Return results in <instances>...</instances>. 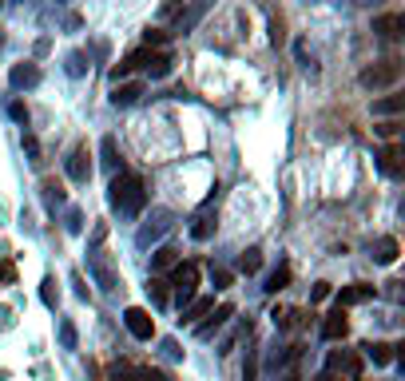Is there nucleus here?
<instances>
[{
  "mask_svg": "<svg viewBox=\"0 0 405 381\" xmlns=\"http://www.w3.org/2000/svg\"><path fill=\"white\" fill-rule=\"evenodd\" d=\"M100 155H103V167H108V171H120V151H115V140H112V135H103Z\"/></svg>",
  "mask_w": 405,
  "mask_h": 381,
  "instance_id": "obj_21",
  "label": "nucleus"
},
{
  "mask_svg": "<svg viewBox=\"0 0 405 381\" xmlns=\"http://www.w3.org/2000/svg\"><path fill=\"white\" fill-rule=\"evenodd\" d=\"M211 278H215V290H227V286L234 282V274H231V271H223V266H215Z\"/></svg>",
  "mask_w": 405,
  "mask_h": 381,
  "instance_id": "obj_33",
  "label": "nucleus"
},
{
  "mask_svg": "<svg viewBox=\"0 0 405 381\" xmlns=\"http://www.w3.org/2000/svg\"><path fill=\"white\" fill-rule=\"evenodd\" d=\"M370 258L382 262V266H389V262L397 258V239H389V234H385V239H377V242H374V254H370Z\"/></svg>",
  "mask_w": 405,
  "mask_h": 381,
  "instance_id": "obj_19",
  "label": "nucleus"
},
{
  "mask_svg": "<svg viewBox=\"0 0 405 381\" xmlns=\"http://www.w3.org/2000/svg\"><path fill=\"white\" fill-rule=\"evenodd\" d=\"M346 334H350V318H346V306H338L334 314H326V322H322V338H326V341H342Z\"/></svg>",
  "mask_w": 405,
  "mask_h": 381,
  "instance_id": "obj_9",
  "label": "nucleus"
},
{
  "mask_svg": "<svg viewBox=\"0 0 405 381\" xmlns=\"http://www.w3.org/2000/svg\"><path fill=\"white\" fill-rule=\"evenodd\" d=\"M231 318H234V306L223 302V306H215V310L207 314V322H195V334H199V338H211V334L219 330V326H227Z\"/></svg>",
  "mask_w": 405,
  "mask_h": 381,
  "instance_id": "obj_8",
  "label": "nucleus"
},
{
  "mask_svg": "<svg viewBox=\"0 0 405 381\" xmlns=\"http://www.w3.org/2000/svg\"><path fill=\"white\" fill-rule=\"evenodd\" d=\"M123 322H127L132 338H139V341H152V338H155V318H152L147 310H143V306H127Z\"/></svg>",
  "mask_w": 405,
  "mask_h": 381,
  "instance_id": "obj_6",
  "label": "nucleus"
},
{
  "mask_svg": "<svg viewBox=\"0 0 405 381\" xmlns=\"http://www.w3.org/2000/svg\"><path fill=\"white\" fill-rule=\"evenodd\" d=\"M362 4H365V0H362Z\"/></svg>",
  "mask_w": 405,
  "mask_h": 381,
  "instance_id": "obj_48",
  "label": "nucleus"
},
{
  "mask_svg": "<svg viewBox=\"0 0 405 381\" xmlns=\"http://www.w3.org/2000/svg\"><path fill=\"white\" fill-rule=\"evenodd\" d=\"M21 143H24V155H28V163H32V167H40V163H44V159H40V140L24 131V140H21Z\"/></svg>",
  "mask_w": 405,
  "mask_h": 381,
  "instance_id": "obj_26",
  "label": "nucleus"
},
{
  "mask_svg": "<svg viewBox=\"0 0 405 381\" xmlns=\"http://www.w3.org/2000/svg\"><path fill=\"white\" fill-rule=\"evenodd\" d=\"M171 219H175V215L163 211V207H159V211H152V219H147V227L135 234V242H139V246H152L155 239H163V234L171 231Z\"/></svg>",
  "mask_w": 405,
  "mask_h": 381,
  "instance_id": "obj_5",
  "label": "nucleus"
},
{
  "mask_svg": "<svg viewBox=\"0 0 405 381\" xmlns=\"http://www.w3.org/2000/svg\"><path fill=\"white\" fill-rule=\"evenodd\" d=\"M155 266H159V271L175 266V246H159V251H155Z\"/></svg>",
  "mask_w": 405,
  "mask_h": 381,
  "instance_id": "obj_31",
  "label": "nucleus"
},
{
  "mask_svg": "<svg viewBox=\"0 0 405 381\" xmlns=\"http://www.w3.org/2000/svg\"><path fill=\"white\" fill-rule=\"evenodd\" d=\"M179 12H183V0H167V4L159 8V16L167 21V16H179Z\"/></svg>",
  "mask_w": 405,
  "mask_h": 381,
  "instance_id": "obj_38",
  "label": "nucleus"
},
{
  "mask_svg": "<svg viewBox=\"0 0 405 381\" xmlns=\"http://www.w3.org/2000/svg\"><path fill=\"white\" fill-rule=\"evenodd\" d=\"M147 294H152V302H155V306H167V302H171V290H167V282H163V278H155V274L147 278Z\"/></svg>",
  "mask_w": 405,
  "mask_h": 381,
  "instance_id": "obj_20",
  "label": "nucleus"
},
{
  "mask_svg": "<svg viewBox=\"0 0 405 381\" xmlns=\"http://www.w3.org/2000/svg\"><path fill=\"white\" fill-rule=\"evenodd\" d=\"M91 155H88V147H84V143H76V147H72V155H68V179L72 183H88L91 179Z\"/></svg>",
  "mask_w": 405,
  "mask_h": 381,
  "instance_id": "obj_7",
  "label": "nucleus"
},
{
  "mask_svg": "<svg viewBox=\"0 0 405 381\" xmlns=\"http://www.w3.org/2000/svg\"><path fill=\"white\" fill-rule=\"evenodd\" d=\"M362 350L374 365H389V361H394V346H389V341H370V346H362Z\"/></svg>",
  "mask_w": 405,
  "mask_h": 381,
  "instance_id": "obj_18",
  "label": "nucleus"
},
{
  "mask_svg": "<svg viewBox=\"0 0 405 381\" xmlns=\"http://www.w3.org/2000/svg\"><path fill=\"white\" fill-rule=\"evenodd\" d=\"M401 108H405L401 96H385V100H377V103H374V115H397Z\"/></svg>",
  "mask_w": 405,
  "mask_h": 381,
  "instance_id": "obj_24",
  "label": "nucleus"
},
{
  "mask_svg": "<svg viewBox=\"0 0 405 381\" xmlns=\"http://www.w3.org/2000/svg\"><path fill=\"white\" fill-rule=\"evenodd\" d=\"M8 80H12V88H16V91L36 88V84H40V68H36V64H16Z\"/></svg>",
  "mask_w": 405,
  "mask_h": 381,
  "instance_id": "obj_13",
  "label": "nucleus"
},
{
  "mask_svg": "<svg viewBox=\"0 0 405 381\" xmlns=\"http://www.w3.org/2000/svg\"><path fill=\"white\" fill-rule=\"evenodd\" d=\"M44 199H48V203H64V183L60 179H44Z\"/></svg>",
  "mask_w": 405,
  "mask_h": 381,
  "instance_id": "obj_27",
  "label": "nucleus"
},
{
  "mask_svg": "<svg viewBox=\"0 0 405 381\" xmlns=\"http://www.w3.org/2000/svg\"><path fill=\"white\" fill-rule=\"evenodd\" d=\"M167 286L175 290V302L187 306V302L195 298V290H199V266H195V262H175L171 282H167Z\"/></svg>",
  "mask_w": 405,
  "mask_h": 381,
  "instance_id": "obj_2",
  "label": "nucleus"
},
{
  "mask_svg": "<svg viewBox=\"0 0 405 381\" xmlns=\"http://www.w3.org/2000/svg\"><path fill=\"white\" fill-rule=\"evenodd\" d=\"M270 40H274V44H283V40H286V32H283V21H270Z\"/></svg>",
  "mask_w": 405,
  "mask_h": 381,
  "instance_id": "obj_41",
  "label": "nucleus"
},
{
  "mask_svg": "<svg viewBox=\"0 0 405 381\" xmlns=\"http://www.w3.org/2000/svg\"><path fill=\"white\" fill-rule=\"evenodd\" d=\"M258 266H263V251H258V246L243 251V258H239V271H243V274H258Z\"/></svg>",
  "mask_w": 405,
  "mask_h": 381,
  "instance_id": "obj_22",
  "label": "nucleus"
},
{
  "mask_svg": "<svg viewBox=\"0 0 405 381\" xmlns=\"http://www.w3.org/2000/svg\"><path fill=\"white\" fill-rule=\"evenodd\" d=\"M163 353H167V358H175V361L183 358V350H179V341H175V338H163Z\"/></svg>",
  "mask_w": 405,
  "mask_h": 381,
  "instance_id": "obj_39",
  "label": "nucleus"
},
{
  "mask_svg": "<svg viewBox=\"0 0 405 381\" xmlns=\"http://www.w3.org/2000/svg\"><path fill=\"white\" fill-rule=\"evenodd\" d=\"M0 40H4V36H0Z\"/></svg>",
  "mask_w": 405,
  "mask_h": 381,
  "instance_id": "obj_47",
  "label": "nucleus"
},
{
  "mask_svg": "<svg viewBox=\"0 0 405 381\" xmlns=\"http://www.w3.org/2000/svg\"><path fill=\"white\" fill-rule=\"evenodd\" d=\"M76 341H80V338H76V326L64 318L60 322V346H64V350H76Z\"/></svg>",
  "mask_w": 405,
  "mask_h": 381,
  "instance_id": "obj_28",
  "label": "nucleus"
},
{
  "mask_svg": "<svg viewBox=\"0 0 405 381\" xmlns=\"http://www.w3.org/2000/svg\"><path fill=\"white\" fill-rule=\"evenodd\" d=\"M108 203L123 219H139L143 207H147V190H143V179L139 175H127V171H115L112 187H108Z\"/></svg>",
  "mask_w": 405,
  "mask_h": 381,
  "instance_id": "obj_1",
  "label": "nucleus"
},
{
  "mask_svg": "<svg viewBox=\"0 0 405 381\" xmlns=\"http://www.w3.org/2000/svg\"><path fill=\"white\" fill-rule=\"evenodd\" d=\"M171 52H159V48H152V56H147V64H143V68H147V76H152V80H163V76H171Z\"/></svg>",
  "mask_w": 405,
  "mask_h": 381,
  "instance_id": "obj_14",
  "label": "nucleus"
},
{
  "mask_svg": "<svg viewBox=\"0 0 405 381\" xmlns=\"http://www.w3.org/2000/svg\"><path fill=\"white\" fill-rule=\"evenodd\" d=\"M310 298H314V302L330 298V282H318V286H314V294H310Z\"/></svg>",
  "mask_w": 405,
  "mask_h": 381,
  "instance_id": "obj_44",
  "label": "nucleus"
},
{
  "mask_svg": "<svg viewBox=\"0 0 405 381\" xmlns=\"http://www.w3.org/2000/svg\"><path fill=\"white\" fill-rule=\"evenodd\" d=\"M72 282H76V294H80V298H88V286H84V274H72Z\"/></svg>",
  "mask_w": 405,
  "mask_h": 381,
  "instance_id": "obj_45",
  "label": "nucleus"
},
{
  "mask_svg": "<svg viewBox=\"0 0 405 381\" xmlns=\"http://www.w3.org/2000/svg\"><path fill=\"white\" fill-rule=\"evenodd\" d=\"M397 127H401L397 120H385V123H377V135H385V140H394V135H397Z\"/></svg>",
  "mask_w": 405,
  "mask_h": 381,
  "instance_id": "obj_37",
  "label": "nucleus"
},
{
  "mask_svg": "<svg viewBox=\"0 0 405 381\" xmlns=\"http://www.w3.org/2000/svg\"><path fill=\"white\" fill-rule=\"evenodd\" d=\"M108 377H112V381H139V370L127 365V361H115L112 370H108Z\"/></svg>",
  "mask_w": 405,
  "mask_h": 381,
  "instance_id": "obj_25",
  "label": "nucleus"
},
{
  "mask_svg": "<svg viewBox=\"0 0 405 381\" xmlns=\"http://www.w3.org/2000/svg\"><path fill=\"white\" fill-rule=\"evenodd\" d=\"M215 310V298H207V294H195L187 306H183V314H179V322L183 326H195L199 318H207V314Z\"/></svg>",
  "mask_w": 405,
  "mask_h": 381,
  "instance_id": "obj_10",
  "label": "nucleus"
},
{
  "mask_svg": "<svg viewBox=\"0 0 405 381\" xmlns=\"http://www.w3.org/2000/svg\"><path fill=\"white\" fill-rule=\"evenodd\" d=\"M88 72V64H84V52H72L68 56V76H84Z\"/></svg>",
  "mask_w": 405,
  "mask_h": 381,
  "instance_id": "obj_34",
  "label": "nucleus"
},
{
  "mask_svg": "<svg viewBox=\"0 0 405 381\" xmlns=\"http://www.w3.org/2000/svg\"><path fill=\"white\" fill-rule=\"evenodd\" d=\"M401 28H405L401 12H385V16H377V21H374V32H377V36H385V40H397Z\"/></svg>",
  "mask_w": 405,
  "mask_h": 381,
  "instance_id": "obj_12",
  "label": "nucleus"
},
{
  "mask_svg": "<svg viewBox=\"0 0 405 381\" xmlns=\"http://www.w3.org/2000/svg\"><path fill=\"white\" fill-rule=\"evenodd\" d=\"M16 278V266L12 262H0V282H12Z\"/></svg>",
  "mask_w": 405,
  "mask_h": 381,
  "instance_id": "obj_43",
  "label": "nucleus"
},
{
  "mask_svg": "<svg viewBox=\"0 0 405 381\" xmlns=\"http://www.w3.org/2000/svg\"><path fill=\"white\" fill-rule=\"evenodd\" d=\"M191 234H195V239H211V234H215V199L211 203H202V207H199V215H195V222H191Z\"/></svg>",
  "mask_w": 405,
  "mask_h": 381,
  "instance_id": "obj_11",
  "label": "nucleus"
},
{
  "mask_svg": "<svg viewBox=\"0 0 405 381\" xmlns=\"http://www.w3.org/2000/svg\"><path fill=\"white\" fill-rule=\"evenodd\" d=\"M362 80V88H394L397 80H401V60H377V64H370V68L358 76Z\"/></svg>",
  "mask_w": 405,
  "mask_h": 381,
  "instance_id": "obj_3",
  "label": "nucleus"
},
{
  "mask_svg": "<svg viewBox=\"0 0 405 381\" xmlns=\"http://www.w3.org/2000/svg\"><path fill=\"white\" fill-rule=\"evenodd\" d=\"M167 36H171V32H163V28H147V32H143L147 48H159V44H167Z\"/></svg>",
  "mask_w": 405,
  "mask_h": 381,
  "instance_id": "obj_32",
  "label": "nucleus"
},
{
  "mask_svg": "<svg viewBox=\"0 0 405 381\" xmlns=\"http://www.w3.org/2000/svg\"><path fill=\"white\" fill-rule=\"evenodd\" d=\"M254 373H258V353H251L243 365V381H254Z\"/></svg>",
  "mask_w": 405,
  "mask_h": 381,
  "instance_id": "obj_36",
  "label": "nucleus"
},
{
  "mask_svg": "<svg viewBox=\"0 0 405 381\" xmlns=\"http://www.w3.org/2000/svg\"><path fill=\"white\" fill-rule=\"evenodd\" d=\"M377 167H382L385 175H401V147H397V143H389V147L377 155Z\"/></svg>",
  "mask_w": 405,
  "mask_h": 381,
  "instance_id": "obj_17",
  "label": "nucleus"
},
{
  "mask_svg": "<svg viewBox=\"0 0 405 381\" xmlns=\"http://www.w3.org/2000/svg\"><path fill=\"white\" fill-rule=\"evenodd\" d=\"M8 115H12L16 123H28V108H24L21 100H12V103H8Z\"/></svg>",
  "mask_w": 405,
  "mask_h": 381,
  "instance_id": "obj_35",
  "label": "nucleus"
},
{
  "mask_svg": "<svg viewBox=\"0 0 405 381\" xmlns=\"http://www.w3.org/2000/svg\"><path fill=\"white\" fill-rule=\"evenodd\" d=\"M68 231H72V234L84 231V215H80V211H68Z\"/></svg>",
  "mask_w": 405,
  "mask_h": 381,
  "instance_id": "obj_40",
  "label": "nucleus"
},
{
  "mask_svg": "<svg viewBox=\"0 0 405 381\" xmlns=\"http://www.w3.org/2000/svg\"><path fill=\"white\" fill-rule=\"evenodd\" d=\"M286 286H290V266L283 262V266H278V271H274L270 278H266V290L278 294V290H286Z\"/></svg>",
  "mask_w": 405,
  "mask_h": 381,
  "instance_id": "obj_23",
  "label": "nucleus"
},
{
  "mask_svg": "<svg viewBox=\"0 0 405 381\" xmlns=\"http://www.w3.org/2000/svg\"><path fill=\"white\" fill-rule=\"evenodd\" d=\"M0 4H8V0H0Z\"/></svg>",
  "mask_w": 405,
  "mask_h": 381,
  "instance_id": "obj_46",
  "label": "nucleus"
},
{
  "mask_svg": "<svg viewBox=\"0 0 405 381\" xmlns=\"http://www.w3.org/2000/svg\"><path fill=\"white\" fill-rule=\"evenodd\" d=\"M139 381H175L167 370H155V365H143L139 370Z\"/></svg>",
  "mask_w": 405,
  "mask_h": 381,
  "instance_id": "obj_30",
  "label": "nucleus"
},
{
  "mask_svg": "<svg viewBox=\"0 0 405 381\" xmlns=\"http://www.w3.org/2000/svg\"><path fill=\"white\" fill-rule=\"evenodd\" d=\"M40 298H44V306H52V310H56V302H60V294H56V282H52V278H44V286H40Z\"/></svg>",
  "mask_w": 405,
  "mask_h": 381,
  "instance_id": "obj_29",
  "label": "nucleus"
},
{
  "mask_svg": "<svg viewBox=\"0 0 405 381\" xmlns=\"http://www.w3.org/2000/svg\"><path fill=\"white\" fill-rule=\"evenodd\" d=\"M139 96H143V84H115L112 103L115 108H132V103H139Z\"/></svg>",
  "mask_w": 405,
  "mask_h": 381,
  "instance_id": "obj_16",
  "label": "nucleus"
},
{
  "mask_svg": "<svg viewBox=\"0 0 405 381\" xmlns=\"http://www.w3.org/2000/svg\"><path fill=\"white\" fill-rule=\"evenodd\" d=\"M88 271H91V278L100 282L103 290H120V286H123V282H120V274H115V266L108 262V254H100V251H91Z\"/></svg>",
  "mask_w": 405,
  "mask_h": 381,
  "instance_id": "obj_4",
  "label": "nucleus"
},
{
  "mask_svg": "<svg viewBox=\"0 0 405 381\" xmlns=\"http://www.w3.org/2000/svg\"><path fill=\"white\" fill-rule=\"evenodd\" d=\"M103 239H108V222H100V227H96V234H91V251H96Z\"/></svg>",
  "mask_w": 405,
  "mask_h": 381,
  "instance_id": "obj_42",
  "label": "nucleus"
},
{
  "mask_svg": "<svg viewBox=\"0 0 405 381\" xmlns=\"http://www.w3.org/2000/svg\"><path fill=\"white\" fill-rule=\"evenodd\" d=\"M370 298H374V286L354 282V286H342V294H338V306H358V302H370Z\"/></svg>",
  "mask_w": 405,
  "mask_h": 381,
  "instance_id": "obj_15",
  "label": "nucleus"
}]
</instances>
